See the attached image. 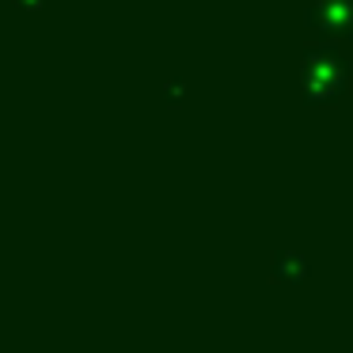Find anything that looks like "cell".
I'll list each match as a JSON object with an SVG mask.
<instances>
[{
    "label": "cell",
    "instance_id": "obj_1",
    "mask_svg": "<svg viewBox=\"0 0 353 353\" xmlns=\"http://www.w3.org/2000/svg\"><path fill=\"white\" fill-rule=\"evenodd\" d=\"M300 84L307 103H334L338 95H345L353 88V65L345 50L330 39L323 46H312L300 57Z\"/></svg>",
    "mask_w": 353,
    "mask_h": 353
},
{
    "label": "cell",
    "instance_id": "obj_5",
    "mask_svg": "<svg viewBox=\"0 0 353 353\" xmlns=\"http://www.w3.org/2000/svg\"><path fill=\"white\" fill-rule=\"evenodd\" d=\"M42 4H46V0H16V8H19V12H39Z\"/></svg>",
    "mask_w": 353,
    "mask_h": 353
},
{
    "label": "cell",
    "instance_id": "obj_3",
    "mask_svg": "<svg viewBox=\"0 0 353 353\" xmlns=\"http://www.w3.org/2000/svg\"><path fill=\"white\" fill-rule=\"evenodd\" d=\"M274 281H285V285H300L307 281V262L300 251H277L274 254Z\"/></svg>",
    "mask_w": 353,
    "mask_h": 353
},
{
    "label": "cell",
    "instance_id": "obj_4",
    "mask_svg": "<svg viewBox=\"0 0 353 353\" xmlns=\"http://www.w3.org/2000/svg\"><path fill=\"white\" fill-rule=\"evenodd\" d=\"M186 99V84L183 80H171L168 84V103H183Z\"/></svg>",
    "mask_w": 353,
    "mask_h": 353
},
{
    "label": "cell",
    "instance_id": "obj_2",
    "mask_svg": "<svg viewBox=\"0 0 353 353\" xmlns=\"http://www.w3.org/2000/svg\"><path fill=\"white\" fill-rule=\"evenodd\" d=\"M304 23L330 42H350L353 39V0H315L312 8L304 12Z\"/></svg>",
    "mask_w": 353,
    "mask_h": 353
}]
</instances>
